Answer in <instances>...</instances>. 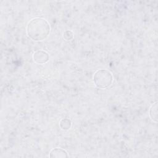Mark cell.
<instances>
[{
  "instance_id": "3957f363",
  "label": "cell",
  "mask_w": 158,
  "mask_h": 158,
  "mask_svg": "<svg viewBox=\"0 0 158 158\" xmlns=\"http://www.w3.org/2000/svg\"><path fill=\"white\" fill-rule=\"evenodd\" d=\"M49 56L48 54L42 50H38L35 51L33 54V59L34 62L38 64H45L49 60Z\"/></svg>"
},
{
  "instance_id": "52a82bcc",
  "label": "cell",
  "mask_w": 158,
  "mask_h": 158,
  "mask_svg": "<svg viewBox=\"0 0 158 158\" xmlns=\"http://www.w3.org/2000/svg\"><path fill=\"white\" fill-rule=\"evenodd\" d=\"M74 36L73 33L71 30H66L64 32L63 34V38L66 40V41H69L73 39Z\"/></svg>"
},
{
  "instance_id": "8992f818",
  "label": "cell",
  "mask_w": 158,
  "mask_h": 158,
  "mask_svg": "<svg viewBox=\"0 0 158 158\" xmlns=\"http://www.w3.org/2000/svg\"><path fill=\"white\" fill-rule=\"evenodd\" d=\"M59 126L63 130H67L72 127V122L67 118H62L59 122Z\"/></svg>"
},
{
  "instance_id": "277c9868",
  "label": "cell",
  "mask_w": 158,
  "mask_h": 158,
  "mask_svg": "<svg viewBox=\"0 0 158 158\" xmlns=\"http://www.w3.org/2000/svg\"><path fill=\"white\" fill-rule=\"evenodd\" d=\"M49 157H57V158H64V157H67L68 154L65 150L56 148L52 149L50 152H49Z\"/></svg>"
},
{
  "instance_id": "7a4b0ae2",
  "label": "cell",
  "mask_w": 158,
  "mask_h": 158,
  "mask_svg": "<svg viewBox=\"0 0 158 158\" xmlns=\"http://www.w3.org/2000/svg\"><path fill=\"white\" fill-rule=\"evenodd\" d=\"M93 81L99 88H107L111 85L113 81L112 73L106 69L98 70L93 75Z\"/></svg>"
},
{
  "instance_id": "5b68a950",
  "label": "cell",
  "mask_w": 158,
  "mask_h": 158,
  "mask_svg": "<svg viewBox=\"0 0 158 158\" xmlns=\"http://www.w3.org/2000/svg\"><path fill=\"white\" fill-rule=\"evenodd\" d=\"M149 114L151 120L154 122H157V101H156L150 107Z\"/></svg>"
},
{
  "instance_id": "6da1fadb",
  "label": "cell",
  "mask_w": 158,
  "mask_h": 158,
  "mask_svg": "<svg viewBox=\"0 0 158 158\" xmlns=\"http://www.w3.org/2000/svg\"><path fill=\"white\" fill-rule=\"evenodd\" d=\"M27 33L30 38L35 41H43L49 35L51 30L48 22L41 17L32 19L27 24Z\"/></svg>"
}]
</instances>
